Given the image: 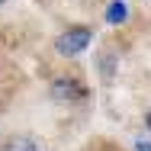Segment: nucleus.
<instances>
[{"mask_svg":"<svg viewBox=\"0 0 151 151\" xmlns=\"http://www.w3.org/2000/svg\"><path fill=\"white\" fill-rule=\"evenodd\" d=\"M145 125H148V132H151V109L145 113Z\"/></svg>","mask_w":151,"mask_h":151,"instance_id":"423d86ee","label":"nucleus"},{"mask_svg":"<svg viewBox=\"0 0 151 151\" xmlns=\"http://www.w3.org/2000/svg\"><path fill=\"white\" fill-rule=\"evenodd\" d=\"M84 96H87L84 84L74 81V77H58V81L52 84V100H58V103H77V100H84Z\"/></svg>","mask_w":151,"mask_h":151,"instance_id":"f03ea898","label":"nucleus"},{"mask_svg":"<svg viewBox=\"0 0 151 151\" xmlns=\"http://www.w3.org/2000/svg\"><path fill=\"white\" fill-rule=\"evenodd\" d=\"M135 151H151V142H142V138H138V142H135Z\"/></svg>","mask_w":151,"mask_h":151,"instance_id":"39448f33","label":"nucleus"},{"mask_svg":"<svg viewBox=\"0 0 151 151\" xmlns=\"http://www.w3.org/2000/svg\"><path fill=\"white\" fill-rule=\"evenodd\" d=\"M3 3H6V0H0V6H3Z\"/></svg>","mask_w":151,"mask_h":151,"instance_id":"0eeeda50","label":"nucleus"},{"mask_svg":"<svg viewBox=\"0 0 151 151\" xmlns=\"http://www.w3.org/2000/svg\"><path fill=\"white\" fill-rule=\"evenodd\" d=\"M125 19H129V3L113 0V3L106 6V23H109V26H122Z\"/></svg>","mask_w":151,"mask_h":151,"instance_id":"7ed1b4c3","label":"nucleus"},{"mask_svg":"<svg viewBox=\"0 0 151 151\" xmlns=\"http://www.w3.org/2000/svg\"><path fill=\"white\" fill-rule=\"evenodd\" d=\"M90 39H93V32L87 29V26H68V29L55 39V52L64 55V58H74V55H81V52L90 45Z\"/></svg>","mask_w":151,"mask_h":151,"instance_id":"f257e3e1","label":"nucleus"},{"mask_svg":"<svg viewBox=\"0 0 151 151\" xmlns=\"http://www.w3.org/2000/svg\"><path fill=\"white\" fill-rule=\"evenodd\" d=\"M3 151H39V145L32 142L29 135H13V138L3 145Z\"/></svg>","mask_w":151,"mask_h":151,"instance_id":"20e7f679","label":"nucleus"}]
</instances>
